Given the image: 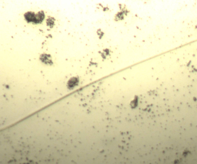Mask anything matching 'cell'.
Instances as JSON below:
<instances>
[{
    "label": "cell",
    "instance_id": "1",
    "mask_svg": "<svg viewBox=\"0 0 197 164\" xmlns=\"http://www.w3.org/2000/svg\"><path fill=\"white\" fill-rule=\"evenodd\" d=\"M77 82V79L75 78H73L69 81L68 82V86L69 88H72L74 87L76 85Z\"/></svg>",
    "mask_w": 197,
    "mask_h": 164
}]
</instances>
